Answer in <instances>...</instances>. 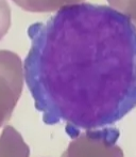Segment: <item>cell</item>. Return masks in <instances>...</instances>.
Segmentation results:
<instances>
[{
    "mask_svg": "<svg viewBox=\"0 0 136 157\" xmlns=\"http://www.w3.org/2000/svg\"><path fill=\"white\" fill-rule=\"evenodd\" d=\"M28 35L23 76L45 124L64 123L74 139L136 107V25L123 13L66 4Z\"/></svg>",
    "mask_w": 136,
    "mask_h": 157,
    "instance_id": "obj_1",
    "label": "cell"
},
{
    "mask_svg": "<svg viewBox=\"0 0 136 157\" xmlns=\"http://www.w3.org/2000/svg\"><path fill=\"white\" fill-rule=\"evenodd\" d=\"M119 136L114 126L85 130L70 141L61 157H124L117 144Z\"/></svg>",
    "mask_w": 136,
    "mask_h": 157,
    "instance_id": "obj_2",
    "label": "cell"
},
{
    "mask_svg": "<svg viewBox=\"0 0 136 157\" xmlns=\"http://www.w3.org/2000/svg\"><path fill=\"white\" fill-rule=\"evenodd\" d=\"M23 86L20 60L16 56L0 57V127L10 120Z\"/></svg>",
    "mask_w": 136,
    "mask_h": 157,
    "instance_id": "obj_3",
    "label": "cell"
},
{
    "mask_svg": "<svg viewBox=\"0 0 136 157\" xmlns=\"http://www.w3.org/2000/svg\"><path fill=\"white\" fill-rule=\"evenodd\" d=\"M0 157H30V147L13 126H5L0 134Z\"/></svg>",
    "mask_w": 136,
    "mask_h": 157,
    "instance_id": "obj_4",
    "label": "cell"
},
{
    "mask_svg": "<svg viewBox=\"0 0 136 157\" xmlns=\"http://www.w3.org/2000/svg\"><path fill=\"white\" fill-rule=\"evenodd\" d=\"M115 10L123 13L136 25V0H109Z\"/></svg>",
    "mask_w": 136,
    "mask_h": 157,
    "instance_id": "obj_5",
    "label": "cell"
}]
</instances>
